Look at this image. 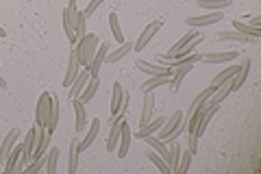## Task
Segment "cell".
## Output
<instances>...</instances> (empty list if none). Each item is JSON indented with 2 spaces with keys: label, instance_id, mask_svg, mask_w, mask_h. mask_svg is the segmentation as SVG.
Instances as JSON below:
<instances>
[{
  "label": "cell",
  "instance_id": "cell-1",
  "mask_svg": "<svg viewBox=\"0 0 261 174\" xmlns=\"http://www.w3.org/2000/svg\"><path fill=\"white\" fill-rule=\"evenodd\" d=\"M98 46H100V41H98V35H94V33H87L85 37H81L79 41H76V55H79V61H81V65L83 68H87L89 70V65H92V61H94V55H96V51H98Z\"/></svg>",
  "mask_w": 261,
  "mask_h": 174
},
{
  "label": "cell",
  "instance_id": "cell-2",
  "mask_svg": "<svg viewBox=\"0 0 261 174\" xmlns=\"http://www.w3.org/2000/svg\"><path fill=\"white\" fill-rule=\"evenodd\" d=\"M46 127H42V124H33L31 131H29V135L27 139H24V148H22V159L31 163L33 161V153L39 148V144H42V139L46 137Z\"/></svg>",
  "mask_w": 261,
  "mask_h": 174
},
{
  "label": "cell",
  "instance_id": "cell-3",
  "mask_svg": "<svg viewBox=\"0 0 261 174\" xmlns=\"http://www.w3.org/2000/svg\"><path fill=\"white\" fill-rule=\"evenodd\" d=\"M76 15H79V9H76V0H70L68 7L63 9V31L68 35L70 44H76V35H74V27H76Z\"/></svg>",
  "mask_w": 261,
  "mask_h": 174
},
{
  "label": "cell",
  "instance_id": "cell-4",
  "mask_svg": "<svg viewBox=\"0 0 261 174\" xmlns=\"http://www.w3.org/2000/svg\"><path fill=\"white\" fill-rule=\"evenodd\" d=\"M224 18L222 11H209L205 15H192V18H185V24L190 29H200V27H209V24H216Z\"/></svg>",
  "mask_w": 261,
  "mask_h": 174
},
{
  "label": "cell",
  "instance_id": "cell-5",
  "mask_svg": "<svg viewBox=\"0 0 261 174\" xmlns=\"http://www.w3.org/2000/svg\"><path fill=\"white\" fill-rule=\"evenodd\" d=\"M137 70L140 72H146L150 77H172L174 70L168 68V65H159V63H150V61H144V59H137Z\"/></svg>",
  "mask_w": 261,
  "mask_h": 174
},
{
  "label": "cell",
  "instance_id": "cell-6",
  "mask_svg": "<svg viewBox=\"0 0 261 174\" xmlns=\"http://www.w3.org/2000/svg\"><path fill=\"white\" fill-rule=\"evenodd\" d=\"M161 27H163V22H161V20H154V22H150L148 27H146V29L142 31V35L137 37V41L133 44V51H137V53L144 51V48L148 46V41H150L154 35H157V31H159Z\"/></svg>",
  "mask_w": 261,
  "mask_h": 174
},
{
  "label": "cell",
  "instance_id": "cell-7",
  "mask_svg": "<svg viewBox=\"0 0 261 174\" xmlns=\"http://www.w3.org/2000/svg\"><path fill=\"white\" fill-rule=\"evenodd\" d=\"M48 115H50V92H44L37 101V109H35V124L46 127Z\"/></svg>",
  "mask_w": 261,
  "mask_h": 174
},
{
  "label": "cell",
  "instance_id": "cell-8",
  "mask_svg": "<svg viewBox=\"0 0 261 174\" xmlns=\"http://www.w3.org/2000/svg\"><path fill=\"white\" fill-rule=\"evenodd\" d=\"M81 68H83V65H81V61H79L76 51H70V61H68V72H65V79H63V87H70L72 85V81L79 77Z\"/></svg>",
  "mask_w": 261,
  "mask_h": 174
},
{
  "label": "cell",
  "instance_id": "cell-9",
  "mask_svg": "<svg viewBox=\"0 0 261 174\" xmlns=\"http://www.w3.org/2000/svg\"><path fill=\"white\" fill-rule=\"evenodd\" d=\"M250 57H244L242 59V63H240V70H238V74L231 79V92H238V89L244 85V81L248 79V72H250Z\"/></svg>",
  "mask_w": 261,
  "mask_h": 174
},
{
  "label": "cell",
  "instance_id": "cell-10",
  "mask_svg": "<svg viewBox=\"0 0 261 174\" xmlns=\"http://www.w3.org/2000/svg\"><path fill=\"white\" fill-rule=\"evenodd\" d=\"M216 39L218 41H238V44H255V37H248V35H242L240 31H218L216 33Z\"/></svg>",
  "mask_w": 261,
  "mask_h": 174
},
{
  "label": "cell",
  "instance_id": "cell-11",
  "mask_svg": "<svg viewBox=\"0 0 261 174\" xmlns=\"http://www.w3.org/2000/svg\"><path fill=\"white\" fill-rule=\"evenodd\" d=\"M89 77H92V74H89V70H87V68H81L79 77L72 81V85L68 87V89H70V101H74V98L81 96V92H83V87H85V83L89 81Z\"/></svg>",
  "mask_w": 261,
  "mask_h": 174
},
{
  "label": "cell",
  "instance_id": "cell-12",
  "mask_svg": "<svg viewBox=\"0 0 261 174\" xmlns=\"http://www.w3.org/2000/svg\"><path fill=\"white\" fill-rule=\"evenodd\" d=\"M98 133H100V120L94 118L92 122H89V131H87V135H85L83 139H79V153H81V151H87V148L94 144V139L98 137Z\"/></svg>",
  "mask_w": 261,
  "mask_h": 174
},
{
  "label": "cell",
  "instance_id": "cell-13",
  "mask_svg": "<svg viewBox=\"0 0 261 174\" xmlns=\"http://www.w3.org/2000/svg\"><path fill=\"white\" fill-rule=\"evenodd\" d=\"M183 118H185V113H183L181 109H176V111L172 113V118H170V120L166 118V122H163V127L159 129V131H161V133H159V139H161V142H166V137H168V135L172 133V131L178 127V122H181Z\"/></svg>",
  "mask_w": 261,
  "mask_h": 174
},
{
  "label": "cell",
  "instance_id": "cell-14",
  "mask_svg": "<svg viewBox=\"0 0 261 174\" xmlns=\"http://www.w3.org/2000/svg\"><path fill=\"white\" fill-rule=\"evenodd\" d=\"M128 148H130V129H128V124H126L124 120H122L120 139H118V146H116V153H118V157H120V159H122V157H126Z\"/></svg>",
  "mask_w": 261,
  "mask_h": 174
},
{
  "label": "cell",
  "instance_id": "cell-15",
  "mask_svg": "<svg viewBox=\"0 0 261 174\" xmlns=\"http://www.w3.org/2000/svg\"><path fill=\"white\" fill-rule=\"evenodd\" d=\"M57 124H59V98L50 94V115H48V122H46L48 135H53L57 131Z\"/></svg>",
  "mask_w": 261,
  "mask_h": 174
},
{
  "label": "cell",
  "instance_id": "cell-16",
  "mask_svg": "<svg viewBox=\"0 0 261 174\" xmlns=\"http://www.w3.org/2000/svg\"><path fill=\"white\" fill-rule=\"evenodd\" d=\"M107 53H109V44L105 41V44L98 46V51H96V55H94V61H92V65H89V74H92V77H98V72H100V68H102Z\"/></svg>",
  "mask_w": 261,
  "mask_h": 174
},
{
  "label": "cell",
  "instance_id": "cell-17",
  "mask_svg": "<svg viewBox=\"0 0 261 174\" xmlns=\"http://www.w3.org/2000/svg\"><path fill=\"white\" fill-rule=\"evenodd\" d=\"M238 70H240V65H228L226 70H222L220 74H216L214 79H211V83H209V87L211 89H216V87H220L222 83H231V79L238 74Z\"/></svg>",
  "mask_w": 261,
  "mask_h": 174
},
{
  "label": "cell",
  "instance_id": "cell-18",
  "mask_svg": "<svg viewBox=\"0 0 261 174\" xmlns=\"http://www.w3.org/2000/svg\"><path fill=\"white\" fill-rule=\"evenodd\" d=\"M233 59H238V53H235V51L200 55V61H205V63H226V61H233Z\"/></svg>",
  "mask_w": 261,
  "mask_h": 174
},
{
  "label": "cell",
  "instance_id": "cell-19",
  "mask_svg": "<svg viewBox=\"0 0 261 174\" xmlns=\"http://www.w3.org/2000/svg\"><path fill=\"white\" fill-rule=\"evenodd\" d=\"M152 111H154V96H152V92H144V107H142V115H140V127H144L146 122L152 120Z\"/></svg>",
  "mask_w": 261,
  "mask_h": 174
},
{
  "label": "cell",
  "instance_id": "cell-20",
  "mask_svg": "<svg viewBox=\"0 0 261 174\" xmlns=\"http://www.w3.org/2000/svg\"><path fill=\"white\" fill-rule=\"evenodd\" d=\"M163 122H166V118H163V115H157V120H150V122H146L144 127H140V131H137V137L144 139L148 135H154L163 127Z\"/></svg>",
  "mask_w": 261,
  "mask_h": 174
},
{
  "label": "cell",
  "instance_id": "cell-21",
  "mask_svg": "<svg viewBox=\"0 0 261 174\" xmlns=\"http://www.w3.org/2000/svg\"><path fill=\"white\" fill-rule=\"evenodd\" d=\"M122 120L124 118H111V131H109V139H107V151L113 153L120 139V129H122Z\"/></svg>",
  "mask_w": 261,
  "mask_h": 174
},
{
  "label": "cell",
  "instance_id": "cell-22",
  "mask_svg": "<svg viewBox=\"0 0 261 174\" xmlns=\"http://www.w3.org/2000/svg\"><path fill=\"white\" fill-rule=\"evenodd\" d=\"M98 87H100V81H98V77H89L87 85L83 87V92H81V96H79V101L83 103V105H87L94 98V94L98 92Z\"/></svg>",
  "mask_w": 261,
  "mask_h": 174
},
{
  "label": "cell",
  "instance_id": "cell-23",
  "mask_svg": "<svg viewBox=\"0 0 261 174\" xmlns=\"http://www.w3.org/2000/svg\"><path fill=\"white\" fill-rule=\"evenodd\" d=\"M170 161H168V165H170V174H176V170H178V161H181V144L176 142V139H172L170 142Z\"/></svg>",
  "mask_w": 261,
  "mask_h": 174
},
{
  "label": "cell",
  "instance_id": "cell-24",
  "mask_svg": "<svg viewBox=\"0 0 261 174\" xmlns=\"http://www.w3.org/2000/svg\"><path fill=\"white\" fill-rule=\"evenodd\" d=\"M202 39H205V35H202V33H196V35H194V39H192V41H190V44H187L185 48H181V51H178V53L172 57V59H161V61H176V59H183V57L192 55V53H194V48L198 46Z\"/></svg>",
  "mask_w": 261,
  "mask_h": 174
},
{
  "label": "cell",
  "instance_id": "cell-25",
  "mask_svg": "<svg viewBox=\"0 0 261 174\" xmlns=\"http://www.w3.org/2000/svg\"><path fill=\"white\" fill-rule=\"evenodd\" d=\"M196 3L207 11H224L233 5V0H196Z\"/></svg>",
  "mask_w": 261,
  "mask_h": 174
},
{
  "label": "cell",
  "instance_id": "cell-26",
  "mask_svg": "<svg viewBox=\"0 0 261 174\" xmlns=\"http://www.w3.org/2000/svg\"><path fill=\"white\" fill-rule=\"evenodd\" d=\"M216 92V89H211V87H207V89H202V92L198 94V96H196L194 98V101H192V105H190V111H187V118H190V115L192 113H196V111H200L202 109V107H205V103H207V98L211 96V94H214Z\"/></svg>",
  "mask_w": 261,
  "mask_h": 174
},
{
  "label": "cell",
  "instance_id": "cell-27",
  "mask_svg": "<svg viewBox=\"0 0 261 174\" xmlns=\"http://www.w3.org/2000/svg\"><path fill=\"white\" fill-rule=\"evenodd\" d=\"M15 142H18V129H13L9 135L5 137V142H3V146H0V161L5 163V159L9 157V153L13 151V146H15Z\"/></svg>",
  "mask_w": 261,
  "mask_h": 174
},
{
  "label": "cell",
  "instance_id": "cell-28",
  "mask_svg": "<svg viewBox=\"0 0 261 174\" xmlns=\"http://www.w3.org/2000/svg\"><path fill=\"white\" fill-rule=\"evenodd\" d=\"M196 33H198V31H190V33H185V35H183L181 39H178L176 44H174L172 48H170V51H168L166 55L161 57V59H172V57H174L178 51H181V48H185V46H187V44H190V41L194 39V35H196Z\"/></svg>",
  "mask_w": 261,
  "mask_h": 174
},
{
  "label": "cell",
  "instance_id": "cell-29",
  "mask_svg": "<svg viewBox=\"0 0 261 174\" xmlns=\"http://www.w3.org/2000/svg\"><path fill=\"white\" fill-rule=\"evenodd\" d=\"M72 105H74V113H76V131L81 133V131L87 129V115H85V105L79 101V98H74L72 101Z\"/></svg>",
  "mask_w": 261,
  "mask_h": 174
},
{
  "label": "cell",
  "instance_id": "cell-30",
  "mask_svg": "<svg viewBox=\"0 0 261 174\" xmlns=\"http://www.w3.org/2000/svg\"><path fill=\"white\" fill-rule=\"evenodd\" d=\"M79 170V139H70V159H68V174H76Z\"/></svg>",
  "mask_w": 261,
  "mask_h": 174
},
{
  "label": "cell",
  "instance_id": "cell-31",
  "mask_svg": "<svg viewBox=\"0 0 261 174\" xmlns=\"http://www.w3.org/2000/svg\"><path fill=\"white\" fill-rule=\"evenodd\" d=\"M22 148H24V144L13 146V151H11L9 157L5 159V172H7V174H13L15 163H18V161H20V157H22Z\"/></svg>",
  "mask_w": 261,
  "mask_h": 174
},
{
  "label": "cell",
  "instance_id": "cell-32",
  "mask_svg": "<svg viewBox=\"0 0 261 174\" xmlns=\"http://www.w3.org/2000/svg\"><path fill=\"white\" fill-rule=\"evenodd\" d=\"M130 51H133V41H122V44H120V48H118L116 53H111V55H107V57H105V63L120 61L122 57H126Z\"/></svg>",
  "mask_w": 261,
  "mask_h": 174
},
{
  "label": "cell",
  "instance_id": "cell-33",
  "mask_svg": "<svg viewBox=\"0 0 261 174\" xmlns=\"http://www.w3.org/2000/svg\"><path fill=\"white\" fill-rule=\"evenodd\" d=\"M233 29H235V31H240L242 35H248V37H255V39H259V37H261V29L250 27V24L242 22V20H235V22H233Z\"/></svg>",
  "mask_w": 261,
  "mask_h": 174
},
{
  "label": "cell",
  "instance_id": "cell-34",
  "mask_svg": "<svg viewBox=\"0 0 261 174\" xmlns=\"http://www.w3.org/2000/svg\"><path fill=\"white\" fill-rule=\"evenodd\" d=\"M57 161H59V148L53 146L46 155V172L48 174H57Z\"/></svg>",
  "mask_w": 261,
  "mask_h": 174
},
{
  "label": "cell",
  "instance_id": "cell-35",
  "mask_svg": "<svg viewBox=\"0 0 261 174\" xmlns=\"http://www.w3.org/2000/svg\"><path fill=\"white\" fill-rule=\"evenodd\" d=\"M109 27H111V33H113V39H116L118 44H122V41H126V39H124V35H122L118 13H109Z\"/></svg>",
  "mask_w": 261,
  "mask_h": 174
},
{
  "label": "cell",
  "instance_id": "cell-36",
  "mask_svg": "<svg viewBox=\"0 0 261 174\" xmlns=\"http://www.w3.org/2000/svg\"><path fill=\"white\" fill-rule=\"evenodd\" d=\"M146 157H148V159L157 165V170L161 172V174H170V165L166 163V159H163V157H159L157 153L154 151H150V153H146Z\"/></svg>",
  "mask_w": 261,
  "mask_h": 174
},
{
  "label": "cell",
  "instance_id": "cell-37",
  "mask_svg": "<svg viewBox=\"0 0 261 174\" xmlns=\"http://www.w3.org/2000/svg\"><path fill=\"white\" fill-rule=\"evenodd\" d=\"M170 79H172V77H152L150 81H146L142 85V92H152V89L159 87V85H168Z\"/></svg>",
  "mask_w": 261,
  "mask_h": 174
},
{
  "label": "cell",
  "instance_id": "cell-38",
  "mask_svg": "<svg viewBox=\"0 0 261 174\" xmlns=\"http://www.w3.org/2000/svg\"><path fill=\"white\" fill-rule=\"evenodd\" d=\"M122 83H113V98H111V115L118 113V107H120V98H122Z\"/></svg>",
  "mask_w": 261,
  "mask_h": 174
},
{
  "label": "cell",
  "instance_id": "cell-39",
  "mask_svg": "<svg viewBox=\"0 0 261 174\" xmlns=\"http://www.w3.org/2000/svg\"><path fill=\"white\" fill-rule=\"evenodd\" d=\"M85 22H87V15H85V13H79V15H76V27H74L76 39H81V37L87 35V33H85Z\"/></svg>",
  "mask_w": 261,
  "mask_h": 174
},
{
  "label": "cell",
  "instance_id": "cell-40",
  "mask_svg": "<svg viewBox=\"0 0 261 174\" xmlns=\"http://www.w3.org/2000/svg\"><path fill=\"white\" fill-rule=\"evenodd\" d=\"M192 153H181V161H178V170L176 174H185L187 170H190V163H192Z\"/></svg>",
  "mask_w": 261,
  "mask_h": 174
},
{
  "label": "cell",
  "instance_id": "cell-41",
  "mask_svg": "<svg viewBox=\"0 0 261 174\" xmlns=\"http://www.w3.org/2000/svg\"><path fill=\"white\" fill-rule=\"evenodd\" d=\"M128 101H130V94L128 92H122V98H120V107H118V113L113 118H124L126 113V107H128Z\"/></svg>",
  "mask_w": 261,
  "mask_h": 174
},
{
  "label": "cell",
  "instance_id": "cell-42",
  "mask_svg": "<svg viewBox=\"0 0 261 174\" xmlns=\"http://www.w3.org/2000/svg\"><path fill=\"white\" fill-rule=\"evenodd\" d=\"M105 3V0H89V5H87V9L83 11L85 15H87V18H92V15L96 13V9H98V7H100Z\"/></svg>",
  "mask_w": 261,
  "mask_h": 174
},
{
  "label": "cell",
  "instance_id": "cell-43",
  "mask_svg": "<svg viewBox=\"0 0 261 174\" xmlns=\"http://www.w3.org/2000/svg\"><path fill=\"white\" fill-rule=\"evenodd\" d=\"M48 144H50V137H48V133H46V137L42 139V144H39V148H37L35 153H33V159H37L39 155H44V153L48 151Z\"/></svg>",
  "mask_w": 261,
  "mask_h": 174
},
{
  "label": "cell",
  "instance_id": "cell-44",
  "mask_svg": "<svg viewBox=\"0 0 261 174\" xmlns=\"http://www.w3.org/2000/svg\"><path fill=\"white\" fill-rule=\"evenodd\" d=\"M250 27H255V29H261V18H252Z\"/></svg>",
  "mask_w": 261,
  "mask_h": 174
},
{
  "label": "cell",
  "instance_id": "cell-45",
  "mask_svg": "<svg viewBox=\"0 0 261 174\" xmlns=\"http://www.w3.org/2000/svg\"><path fill=\"white\" fill-rule=\"evenodd\" d=\"M0 37H7V31H5L3 27H0Z\"/></svg>",
  "mask_w": 261,
  "mask_h": 174
}]
</instances>
